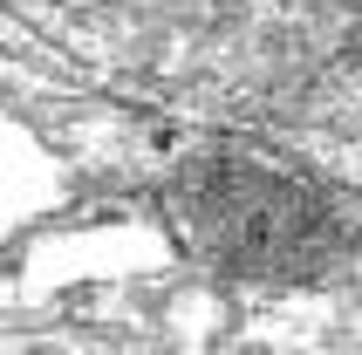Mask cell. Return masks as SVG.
I'll return each mask as SVG.
<instances>
[]
</instances>
